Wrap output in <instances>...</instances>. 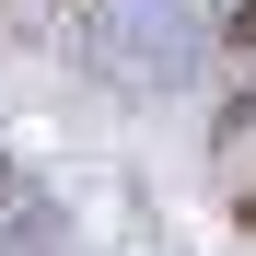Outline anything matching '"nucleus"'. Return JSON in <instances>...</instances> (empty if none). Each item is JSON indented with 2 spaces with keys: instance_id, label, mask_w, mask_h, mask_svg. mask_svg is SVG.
<instances>
[{
  "instance_id": "obj_1",
  "label": "nucleus",
  "mask_w": 256,
  "mask_h": 256,
  "mask_svg": "<svg viewBox=\"0 0 256 256\" xmlns=\"http://www.w3.org/2000/svg\"><path fill=\"white\" fill-rule=\"evenodd\" d=\"M233 222H244V244H256V186H244V198H233Z\"/></svg>"
},
{
  "instance_id": "obj_2",
  "label": "nucleus",
  "mask_w": 256,
  "mask_h": 256,
  "mask_svg": "<svg viewBox=\"0 0 256 256\" xmlns=\"http://www.w3.org/2000/svg\"><path fill=\"white\" fill-rule=\"evenodd\" d=\"M244 35H256V0H244Z\"/></svg>"
}]
</instances>
